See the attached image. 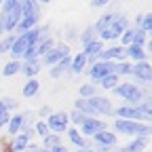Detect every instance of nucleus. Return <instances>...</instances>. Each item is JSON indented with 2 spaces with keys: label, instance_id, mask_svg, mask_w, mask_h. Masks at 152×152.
<instances>
[{
  "label": "nucleus",
  "instance_id": "obj_9",
  "mask_svg": "<svg viewBox=\"0 0 152 152\" xmlns=\"http://www.w3.org/2000/svg\"><path fill=\"white\" fill-rule=\"evenodd\" d=\"M47 127L53 129L55 133H59V131L68 129V114H66V112H57V114H53V116L49 118V125H47Z\"/></svg>",
  "mask_w": 152,
  "mask_h": 152
},
{
  "label": "nucleus",
  "instance_id": "obj_5",
  "mask_svg": "<svg viewBox=\"0 0 152 152\" xmlns=\"http://www.w3.org/2000/svg\"><path fill=\"white\" fill-rule=\"evenodd\" d=\"M114 95H118V97H125V99L131 102V104L142 102V91H140L135 85H131V83H125V85L114 87Z\"/></svg>",
  "mask_w": 152,
  "mask_h": 152
},
{
  "label": "nucleus",
  "instance_id": "obj_33",
  "mask_svg": "<svg viewBox=\"0 0 152 152\" xmlns=\"http://www.w3.org/2000/svg\"><path fill=\"white\" fill-rule=\"evenodd\" d=\"M114 70L121 74H127V72H131V64H114Z\"/></svg>",
  "mask_w": 152,
  "mask_h": 152
},
{
  "label": "nucleus",
  "instance_id": "obj_27",
  "mask_svg": "<svg viewBox=\"0 0 152 152\" xmlns=\"http://www.w3.org/2000/svg\"><path fill=\"white\" fill-rule=\"evenodd\" d=\"M102 51V42H97V40H95V42H89V45H85V55H93V53H99Z\"/></svg>",
  "mask_w": 152,
  "mask_h": 152
},
{
  "label": "nucleus",
  "instance_id": "obj_39",
  "mask_svg": "<svg viewBox=\"0 0 152 152\" xmlns=\"http://www.w3.org/2000/svg\"><path fill=\"white\" fill-rule=\"evenodd\" d=\"M49 152H66V148H64V146L59 144V146H55V148H51Z\"/></svg>",
  "mask_w": 152,
  "mask_h": 152
},
{
  "label": "nucleus",
  "instance_id": "obj_26",
  "mask_svg": "<svg viewBox=\"0 0 152 152\" xmlns=\"http://www.w3.org/2000/svg\"><path fill=\"white\" fill-rule=\"evenodd\" d=\"M19 68H21V64H19V61H9V64L4 66V70H2V74H4V76H11V74H15V72H19Z\"/></svg>",
  "mask_w": 152,
  "mask_h": 152
},
{
  "label": "nucleus",
  "instance_id": "obj_23",
  "mask_svg": "<svg viewBox=\"0 0 152 152\" xmlns=\"http://www.w3.org/2000/svg\"><path fill=\"white\" fill-rule=\"evenodd\" d=\"M28 137H30V131H28V133H23V135H19V137L15 140V144H13L15 152H21V150L26 148V144H28Z\"/></svg>",
  "mask_w": 152,
  "mask_h": 152
},
{
  "label": "nucleus",
  "instance_id": "obj_8",
  "mask_svg": "<svg viewBox=\"0 0 152 152\" xmlns=\"http://www.w3.org/2000/svg\"><path fill=\"white\" fill-rule=\"evenodd\" d=\"M64 57H68V47H66V45H57V47H53V49L45 55V64H47V66H55V64H59Z\"/></svg>",
  "mask_w": 152,
  "mask_h": 152
},
{
  "label": "nucleus",
  "instance_id": "obj_30",
  "mask_svg": "<svg viewBox=\"0 0 152 152\" xmlns=\"http://www.w3.org/2000/svg\"><path fill=\"white\" fill-rule=\"evenodd\" d=\"M13 42H15V36H9V38H4V40H0V53H4V51H11Z\"/></svg>",
  "mask_w": 152,
  "mask_h": 152
},
{
  "label": "nucleus",
  "instance_id": "obj_16",
  "mask_svg": "<svg viewBox=\"0 0 152 152\" xmlns=\"http://www.w3.org/2000/svg\"><path fill=\"white\" fill-rule=\"evenodd\" d=\"M38 89H40V83H38L36 78H30V80L23 85V95H26V97H34Z\"/></svg>",
  "mask_w": 152,
  "mask_h": 152
},
{
  "label": "nucleus",
  "instance_id": "obj_35",
  "mask_svg": "<svg viewBox=\"0 0 152 152\" xmlns=\"http://www.w3.org/2000/svg\"><path fill=\"white\" fill-rule=\"evenodd\" d=\"M150 26H152V15L146 13V15H144V30H142V32H150Z\"/></svg>",
  "mask_w": 152,
  "mask_h": 152
},
{
  "label": "nucleus",
  "instance_id": "obj_32",
  "mask_svg": "<svg viewBox=\"0 0 152 152\" xmlns=\"http://www.w3.org/2000/svg\"><path fill=\"white\" fill-rule=\"evenodd\" d=\"M7 121H9V110H7L2 104H0V127L7 125Z\"/></svg>",
  "mask_w": 152,
  "mask_h": 152
},
{
  "label": "nucleus",
  "instance_id": "obj_7",
  "mask_svg": "<svg viewBox=\"0 0 152 152\" xmlns=\"http://www.w3.org/2000/svg\"><path fill=\"white\" fill-rule=\"evenodd\" d=\"M87 102H89V106H91V110L95 114H112V104L106 97H97V95H93V97H89Z\"/></svg>",
  "mask_w": 152,
  "mask_h": 152
},
{
  "label": "nucleus",
  "instance_id": "obj_29",
  "mask_svg": "<svg viewBox=\"0 0 152 152\" xmlns=\"http://www.w3.org/2000/svg\"><path fill=\"white\" fill-rule=\"evenodd\" d=\"M95 36H97V32H95L93 28H89V30H85V34H83V45H89V42H95Z\"/></svg>",
  "mask_w": 152,
  "mask_h": 152
},
{
  "label": "nucleus",
  "instance_id": "obj_22",
  "mask_svg": "<svg viewBox=\"0 0 152 152\" xmlns=\"http://www.w3.org/2000/svg\"><path fill=\"white\" fill-rule=\"evenodd\" d=\"M68 135H70V140H72L76 146H80V150L85 148V140H83V135H80L76 129H68Z\"/></svg>",
  "mask_w": 152,
  "mask_h": 152
},
{
  "label": "nucleus",
  "instance_id": "obj_14",
  "mask_svg": "<svg viewBox=\"0 0 152 152\" xmlns=\"http://www.w3.org/2000/svg\"><path fill=\"white\" fill-rule=\"evenodd\" d=\"M114 15H116V13H108V15H102V17H99V21L95 23V28H93V30L97 32V34H102V32H104V30H106V28H108V26L114 21Z\"/></svg>",
  "mask_w": 152,
  "mask_h": 152
},
{
  "label": "nucleus",
  "instance_id": "obj_12",
  "mask_svg": "<svg viewBox=\"0 0 152 152\" xmlns=\"http://www.w3.org/2000/svg\"><path fill=\"white\" fill-rule=\"evenodd\" d=\"M131 72L135 74L140 80L150 83V64H148V61H140V64H135V66H131Z\"/></svg>",
  "mask_w": 152,
  "mask_h": 152
},
{
  "label": "nucleus",
  "instance_id": "obj_10",
  "mask_svg": "<svg viewBox=\"0 0 152 152\" xmlns=\"http://www.w3.org/2000/svg\"><path fill=\"white\" fill-rule=\"evenodd\" d=\"M99 131H106V125L97 118H85L83 121V133L85 135H95Z\"/></svg>",
  "mask_w": 152,
  "mask_h": 152
},
{
  "label": "nucleus",
  "instance_id": "obj_42",
  "mask_svg": "<svg viewBox=\"0 0 152 152\" xmlns=\"http://www.w3.org/2000/svg\"><path fill=\"white\" fill-rule=\"evenodd\" d=\"M38 152H49V150H38Z\"/></svg>",
  "mask_w": 152,
  "mask_h": 152
},
{
  "label": "nucleus",
  "instance_id": "obj_41",
  "mask_svg": "<svg viewBox=\"0 0 152 152\" xmlns=\"http://www.w3.org/2000/svg\"><path fill=\"white\" fill-rule=\"evenodd\" d=\"M76 152H91V150H85V148H83V150H76Z\"/></svg>",
  "mask_w": 152,
  "mask_h": 152
},
{
  "label": "nucleus",
  "instance_id": "obj_1",
  "mask_svg": "<svg viewBox=\"0 0 152 152\" xmlns=\"http://www.w3.org/2000/svg\"><path fill=\"white\" fill-rule=\"evenodd\" d=\"M47 34V30L42 28H34V30H30V32H26V34H21V36H17L15 38V42H13V47H11V51H13V55L15 57H21V55H26L38 40H40V36H45Z\"/></svg>",
  "mask_w": 152,
  "mask_h": 152
},
{
  "label": "nucleus",
  "instance_id": "obj_20",
  "mask_svg": "<svg viewBox=\"0 0 152 152\" xmlns=\"http://www.w3.org/2000/svg\"><path fill=\"white\" fill-rule=\"evenodd\" d=\"M125 55H131L133 59H137V64L144 61V51H142L140 47H133V45H131L129 49H125Z\"/></svg>",
  "mask_w": 152,
  "mask_h": 152
},
{
  "label": "nucleus",
  "instance_id": "obj_17",
  "mask_svg": "<svg viewBox=\"0 0 152 152\" xmlns=\"http://www.w3.org/2000/svg\"><path fill=\"white\" fill-rule=\"evenodd\" d=\"M144 146H146V142H144L142 137H137L135 142H131L129 146L121 148V152H142V150H144Z\"/></svg>",
  "mask_w": 152,
  "mask_h": 152
},
{
  "label": "nucleus",
  "instance_id": "obj_36",
  "mask_svg": "<svg viewBox=\"0 0 152 152\" xmlns=\"http://www.w3.org/2000/svg\"><path fill=\"white\" fill-rule=\"evenodd\" d=\"M87 116L85 114H80V112H72V121L76 123V125H83V121H85Z\"/></svg>",
  "mask_w": 152,
  "mask_h": 152
},
{
  "label": "nucleus",
  "instance_id": "obj_21",
  "mask_svg": "<svg viewBox=\"0 0 152 152\" xmlns=\"http://www.w3.org/2000/svg\"><path fill=\"white\" fill-rule=\"evenodd\" d=\"M76 112H80V114H95L93 110H91V106H89V102L87 99H76Z\"/></svg>",
  "mask_w": 152,
  "mask_h": 152
},
{
  "label": "nucleus",
  "instance_id": "obj_37",
  "mask_svg": "<svg viewBox=\"0 0 152 152\" xmlns=\"http://www.w3.org/2000/svg\"><path fill=\"white\" fill-rule=\"evenodd\" d=\"M133 34H135V30H129L127 34H123V42H125V45H131V40H133Z\"/></svg>",
  "mask_w": 152,
  "mask_h": 152
},
{
  "label": "nucleus",
  "instance_id": "obj_34",
  "mask_svg": "<svg viewBox=\"0 0 152 152\" xmlns=\"http://www.w3.org/2000/svg\"><path fill=\"white\" fill-rule=\"evenodd\" d=\"M34 129H36L38 133H40L42 137H47V133H49V127H47L45 123H36V127H34Z\"/></svg>",
  "mask_w": 152,
  "mask_h": 152
},
{
  "label": "nucleus",
  "instance_id": "obj_19",
  "mask_svg": "<svg viewBox=\"0 0 152 152\" xmlns=\"http://www.w3.org/2000/svg\"><path fill=\"white\" fill-rule=\"evenodd\" d=\"M104 59H112V57H125V47H116V49H108L102 53Z\"/></svg>",
  "mask_w": 152,
  "mask_h": 152
},
{
  "label": "nucleus",
  "instance_id": "obj_24",
  "mask_svg": "<svg viewBox=\"0 0 152 152\" xmlns=\"http://www.w3.org/2000/svg\"><path fill=\"white\" fill-rule=\"evenodd\" d=\"M21 125H23V116H21V114H17V116H13V118H11L9 131H11V133H17L19 129H21Z\"/></svg>",
  "mask_w": 152,
  "mask_h": 152
},
{
  "label": "nucleus",
  "instance_id": "obj_15",
  "mask_svg": "<svg viewBox=\"0 0 152 152\" xmlns=\"http://www.w3.org/2000/svg\"><path fill=\"white\" fill-rule=\"evenodd\" d=\"M85 61H87V55L85 53H78L74 57V61H70V70L74 72V74H78L83 68H85Z\"/></svg>",
  "mask_w": 152,
  "mask_h": 152
},
{
  "label": "nucleus",
  "instance_id": "obj_28",
  "mask_svg": "<svg viewBox=\"0 0 152 152\" xmlns=\"http://www.w3.org/2000/svg\"><path fill=\"white\" fill-rule=\"evenodd\" d=\"M99 83H102L106 89H110V87H116V83H118V76H116V74H108L106 78H102Z\"/></svg>",
  "mask_w": 152,
  "mask_h": 152
},
{
  "label": "nucleus",
  "instance_id": "obj_25",
  "mask_svg": "<svg viewBox=\"0 0 152 152\" xmlns=\"http://www.w3.org/2000/svg\"><path fill=\"white\" fill-rule=\"evenodd\" d=\"M78 93H80V99H89V97H93V95H95V87H93V85H83V87L78 89Z\"/></svg>",
  "mask_w": 152,
  "mask_h": 152
},
{
  "label": "nucleus",
  "instance_id": "obj_38",
  "mask_svg": "<svg viewBox=\"0 0 152 152\" xmlns=\"http://www.w3.org/2000/svg\"><path fill=\"white\" fill-rule=\"evenodd\" d=\"M0 104H2V106H4L7 110H9V108H15V106H17V102H15V99H2Z\"/></svg>",
  "mask_w": 152,
  "mask_h": 152
},
{
  "label": "nucleus",
  "instance_id": "obj_2",
  "mask_svg": "<svg viewBox=\"0 0 152 152\" xmlns=\"http://www.w3.org/2000/svg\"><path fill=\"white\" fill-rule=\"evenodd\" d=\"M116 114H118V118H123V121H135V118H148L150 116V104L146 102L142 108H131V106H123V108H118L116 110Z\"/></svg>",
  "mask_w": 152,
  "mask_h": 152
},
{
  "label": "nucleus",
  "instance_id": "obj_3",
  "mask_svg": "<svg viewBox=\"0 0 152 152\" xmlns=\"http://www.w3.org/2000/svg\"><path fill=\"white\" fill-rule=\"evenodd\" d=\"M116 129L121 131V133H129V135H148L150 133V127L148 125H140V123H135V121H123V118H118L116 121Z\"/></svg>",
  "mask_w": 152,
  "mask_h": 152
},
{
  "label": "nucleus",
  "instance_id": "obj_6",
  "mask_svg": "<svg viewBox=\"0 0 152 152\" xmlns=\"http://www.w3.org/2000/svg\"><path fill=\"white\" fill-rule=\"evenodd\" d=\"M108 74H114V61H95L91 66V78L93 80H102Z\"/></svg>",
  "mask_w": 152,
  "mask_h": 152
},
{
  "label": "nucleus",
  "instance_id": "obj_4",
  "mask_svg": "<svg viewBox=\"0 0 152 152\" xmlns=\"http://www.w3.org/2000/svg\"><path fill=\"white\" fill-rule=\"evenodd\" d=\"M125 28H127V19H125V15H123V13H116V15H114V21L102 32V36L108 38V40H114L116 36L125 34Z\"/></svg>",
  "mask_w": 152,
  "mask_h": 152
},
{
  "label": "nucleus",
  "instance_id": "obj_31",
  "mask_svg": "<svg viewBox=\"0 0 152 152\" xmlns=\"http://www.w3.org/2000/svg\"><path fill=\"white\" fill-rule=\"evenodd\" d=\"M45 146H49V148L59 146V135H47L45 137Z\"/></svg>",
  "mask_w": 152,
  "mask_h": 152
},
{
  "label": "nucleus",
  "instance_id": "obj_11",
  "mask_svg": "<svg viewBox=\"0 0 152 152\" xmlns=\"http://www.w3.org/2000/svg\"><path fill=\"white\" fill-rule=\"evenodd\" d=\"M93 140L99 144V148H110V146L116 144V135H114V133H110L108 129H106V131H99V133H95Z\"/></svg>",
  "mask_w": 152,
  "mask_h": 152
},
{
  "label": "nucleus",
  "instance_id": "obj_18",
  "mask_svg": "<svg viewBox=\"0 0 152 152\" xmlns=\"http://www.w3.org/2000/svg\"><path fill=\"white\" fill-rule=\"evenodd\" d=\"M70 61H72L70 57H64V59H61L59 64H57V66H55V68L51 70V74H53V78H57V76H61V72L70 68Z\"/></svg>",
  "mask_w": 152,
  "mask_h": 152
},
{
  "label": "nucleus",
  "instance_id": "obj_40",
  "mask_svg": "<svg viewBox=\"0 0 152 152\" xmlns=\"http://www.w3.org/2000/svg\"><path fill=\"white\" fill-rule=\"evenodd\" d=\"M93 7H106V2H102V0H97V2H91Z\"/></svg>",
  "mask_w": 152,
  "mask_h": 152
},
{
  "label": "nucleus",
  "instance_id": "obj_13",
  "mask_svg": "<svg viewBox=\"0 0 152 152\" xmlns=\"http://www.w3.org/2000/svg\"><path fill=\"white\" fill-rule=\"evenodd\" d=\"M19 70H21L26 76L32 78V76L38 74V70H40V61H38V59H28V61H23V66L19 68Z\"/></svg>",
  "mask_w": 152,
  "mask_h": 152
}]
</instances>
